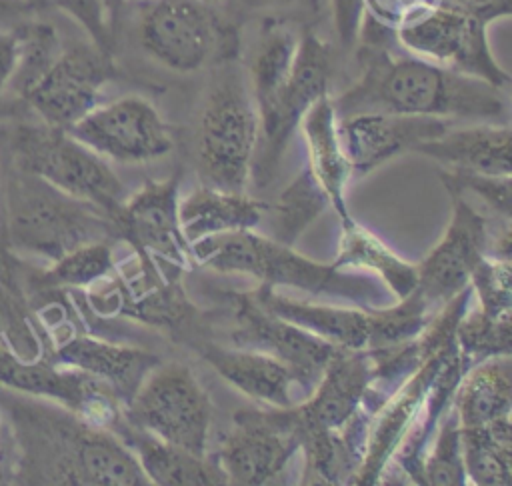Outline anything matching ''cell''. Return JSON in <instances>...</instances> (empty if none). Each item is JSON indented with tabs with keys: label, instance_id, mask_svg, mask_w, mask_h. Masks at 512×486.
<instances>
[{
	"label": "cell",
	"instance_id": "6da1fadb",
	"mask_svg": "<svg viewBox=\"0 0 512 486\" xmlns=\"http://www.w3.org/2000/svg\"><path fill=\"white\" fill-rule=\"evenodd\" d=\"M356 60L360 74L332 106L338 118L394 112L436 118L506 122L502 88L402 50L394 28L364 14Z\"/></svg>",
	"mask_w": 512,
	"mask_h": 486
},
{
	"label": "cell",
	"instance_id": "7a4b0ae2",
	"mask_svg": "<svg viewBox=\"0 0 512 486\" xmlns=\"http://www.w3.org/2000/svg\"><path fill=\"white\" fill-rule=\"evenodd\" d=\"M12 438L24 476L44 484L148 486L130 448L110 430L82 422L66 408L16 406Z\"/></svg>",
	"mask_w": 512,
	"mask_h": 486
},
{
	"label": "cell",
	"instance_id": "3957f363",
	"mask_svg": "<svg viewBox=\"0 0 512 486\" xmlns=\"http://www.w3.org/2000/svg\"><path fill=\"white\" fill-rule=\"evenodd\" d=\"M194 264L216 272H240L266 286H290L310 294L348 298L362 308L384 304V292L368 276L348 274L332 262H316L290 244L254 230H236L192 242Z\"/></svg>",
	"mask_w": 512,
	"mask_h": 486
},
{
	"label": "cell",
	"instance_id": "277c9868",
	"mask_svg": "<svg viewBox=\"0 0 512 486\" xmlns=\"http://www.w3.org/2000/svg\"><path fill=\"white\" fill-rule=\"evenodd\" d=\"M6 238L18 252L50 262L88 242H116L114 220L46 180L16 168L4 194Z\"/></svg>",
	"mask_w": 512,
	"mask_h": 486
},
{
	"label": "cell",
	"instance_id": "5b68a950",
	"mask_svg": "<svg viewBox=\"0 0 512 486\" xmlns=\"http://www.w3.org/2000/svg\"><path fill=\"white\" fill-rule=\"evenodd\" d=\"M258 142V116L244 74L226 64L214 76L198 120L196 170L204 184L246 192Z\"/></svg>",
	"mask_w": 512,
	"mask_h": 486
},
{
	"label": "cell",
	"instance_id": "8992f818",
	"mask_svg": "<svg viewBox=\"0 0 512 486\" xmlns=\"http://www.w3.org/2000/svg\"><path fill=\"white\" fill-rule=\"evenodd\" d=\"M8 146L14 166L54 188L94 204L110 218L124 202V184L102 156L78 142L68 130L50 124H18Z\"/></svg>",
	"mask_w": 512,
	"mask_h": 486
},
{
	"label": "cell",
	"instance_id": "52a82bcc",
	"mask_svg": "<svg viewBox=\"0 0 512 486\" xmlns=\"http://www.w3.org/2000/svg\"><path fill=\"white\" fill-rule=\"evenodd\" d=\"M138 40L164 68L196 72L210 62L234 56L236 34L212 0H142Z\"/></svg>",
	"mask_w": 512,
	"mask_h": 486
},
{
	"label": "cell",
	"instance_id": "ba28073f",
	"mask_svg": "<svg viewBox=\"0 0 512 486\" xmlns=\"http://www.w3.org/2000/svg\"><path fill=\"white\" fill-rule=\"evenodd\" d=\"M490 24L478 14L438 0L398 24L394 34L402 50L504 90L510 74L490 50L486 34Z\"/></svg>",
	"mask_w": 512,
	"mask_h": 486
},
{
	"label": "cell",
	"instance_id": "9c48e42d",
	"mask_svg": "<svg viewBox=\"0 0 512 486\" xmlns=\"http://www.w3.org/2000/svg\"><path fill=\"white\" fill-rule=\"evenodd\" d=\"M124 416L170 444L208 454L212 402L194 372L180 362H160L124 406Z\"/></svg>",
	"mask_w": 512,
	"mask_h": 486
},
{
	"label": "cell",
	"instance_id": "30bf717a",
	"mask_svg": "<svg viewBox=\"0 0 512 486\" xmlns=\"http://www.w3.org/2000/svg\"><path fill=\"white\" fill-rule=\"evenodd\" d=\"M132 254V262L90 286V308L100 316H128L156 328L182 330L196 318L180 282L182 274L170 272L148 254Z\"/></svg>",
	"mask_w": 512,
	"mask_h": 486
},
{
	"label": "cell",
	"instance_id": "8fae6325",
	"mask_svg": "<svg viewBox=\"0 0 512 486\" xmlns=\"http://www.w3.org/2000/svg\"><path fill=\"white\" fill-rule=\"evenodd\" d=\"M330 76L332 48L312 32L302 34L292 72L278 100L268 114L258 118V142L250 172L256 186H266L276 176L300 120L316 100L328 94Z\"/></svg>",
	"mask_w": 512,
	"mask_h": 486
},
{
	"label": "cell",
	"instance_id": "7c38bea8",
	"mask_svg": "<svg viewBox=\"0 0 512 486\" xmlns=\"http://www.w3.org/2000/svg\"><path fill=\"white\" fill-rule=\"evenodd\" d=\"M292 406L240 408L234 412L232 428L214 454L228 484L262 486L284 472L300 450Z\"/></svg>",
	"mask_w": 512,
	"mask_h": 486
},
{
	"label": "cell",
	"instance_id": "4fadbf2b",
	"mask_svg": "<svg viewBox=\"0 0 512 486\" xmlns=\"http://www.w3.org/2000/svg\"><path fill=\"white\" fill-rule=\"evenodd\" d=\"M0 384L24 396L56 402L94 428L112 432L124 418V404L106 382L44 356L20 360L0 348Z\"/></svg>",
	"mask_w": 512,
	"mask_h": 486
},
{
	"label": "cell",
	"instance_id": "5bb4252c",
	"mask_svg": "<svg viewBox=\"0 0 512 486\" xmlns=\"http://www.w3.org/2000/svg\"><path fill=\"white\" fill-rule=\"evenodd\" d=\"M68 132L102 158L122 164H142L166 156L174 136L152 102L126 94L96 104Z\"/></svg>",
	"mask_w": 512,
	"mask_h": 486
},
{
	"label": "cell",
	"instance_id": "9a60e30c",
	"mask_svg": "<svg viewBox=\"0 0 512 486\" xmlns=\"http://www.w3.org/2000/svg\"><path fill=\"white\" fill-rule=\"evenodd\" d=\"M232 316L234 346L266 352L284 362L308 394L320 380L336 346L264 308L254 292H224Z\"/></svg>",
	"mask_w": 512,
	"mask_h": 486
},
{
	"label": "cell",
	"instance_id": "2e32d148",
	"mask_svg": "<svg viewBox=\"0 0 512 486\" xmlns=\"http://www.w3.org/2000/svg\"><path fill=\"white\" fill-rule=\"evenodd\" d=\"M114 76L112 54L94 42H78L62 48L24 100L44 124L68 130L98 104L102 88Z\"/></svg>",
	"mask_w": 512,
	"mask_h": 486
},
{
	"label": "cell",
	"instance_id": "e0dca14e",
	"mask_svg": "<svg viewBox=\"0 0 512 486\" xmlns=\"http://www.w3.org/2000/svg\"><path fill=\"white\" fill-rule=\"evenodd\" d=\"M182 170L164 180H146L116 212L118 238L132 252L152 256L160 266L184 272L194 264L192 244L184 238L178 220V190Z\"/></svg>",
	"mask_w": 512,
	"mask_h": 486
},
{
	"label": "cell",
	"instance_id": "ac0fdd59",
	"mask_svg": "<svg viewBox=\"0 0 512 486\" xmlns=\"http://www.w3.org/2000/svg\"><path fill=\"white\" fill-rule=\"evenodd\" d=\"M448 194L452 200L448 228L428 256L416 264V290L432 312L470 286V276L486 256L488 242V220L484 214L474 210L464 194Z\"/></svg>",
	"mask_w": 512,
	"mask_h": 486
},
{
	"label": "cell",
	"instance_id": "d6986e66",
	"mask_svg": "<svg viewBox=\"0 0 512 486\" xmlns=\"http://www.w3.org/2000/svg\"><path fill=\"white\" fill-rule=\"evenodd\" d=\"M454 120L394 112H356L338 118V136L352 174H366L394 156L444 134Z\"/></svg>",
	"mask_w": 512,
	"mask_h": 486
},
{
	"label": "cell",
	"instance_id": "ffe728a7",
	"mask_svg": "<svg viewBox=\"0 0 512 486\" xmlns=\"http://www.w3.org/2000/svg\"><path fill=\"white\" fill-rule=\"evenodd\" d=\"M368 350L336 348L320 380L302 404H294L296 430L338 432L366 408L364 400L374 380Z\"/></svg>",
	"mask_w": 512,
	"mask_h": 486
},
{
	"label": "cell",
	"instance_id": "44dd1931",
	"mask_svg": "<svg viewBox=\"0 0 512 486\" xmlns=\"http://www.w3.org/2000/svg\"><path fill=\"white\" fill-rule=\"evenodd\" d=\"M52 360L84 370L106 382L126 406L144 378L162 362L158 354L102 340L92 334H68L52 348Z\"/></svg>",
	"mask_w": 512,
	"mask_h": 486
},
{
	"label": "cell",
	"instance_id": "7402d4cb",
	"mask_svg": "<svg viewBox=\"0 0 512 486\" xmlns=\"http://www.w3.org/2000/svg\"><path fill=\"white\" fill-rule=\"evenodd\" d=\"M136 456L142 472L156 486H220L228 484L214 454H194L170 444L126 420L112 430Z\"/></svg>",
	"mask_w": 512,
	"mask_h": 486
},
{
	"label": "cell",
	"instance_id": "603a6c76",
	"mask_svg": "<svg viewBox=\"0 0 512 486\" xmlns=\"http://www.w3.org/2000/svg\"><path fill=\"white\" fill-rule=\"evenodd\" d=\"M194 348L218 376L242 394L274 408H288L294 404V374L278 358L252 348H224L210 340L194 342Z\"/></svg>",
	"mask_w": 512,
	"mask_h": 486
},
{
	"label": "cell",
	"instance_id": "cb8c5ba5",
	"mask_svg": "<svg viewBox=\"0 0 512 486\" xmlns=\"http://www.w3.org/2000/svg\"><path fill=\"white\" fill-rule=\"evenodd\" d=\"M510 126L508 122H482L448 128L438 138L422 142L420 152L446 168H462L494 176H510Z\"/></svg>",
	"mask_w": 512,
	"mask_h": 486
},
{
	"label": "cell",
	"instance_id": "d4e9b609",
	"mask_svg": "<svg viewBox=\"0 0 512 486\" xmlns=\"http://www.w3.org/2000/svg\"><path fill=\"white\" fill-rule=\"evenodd\" d=\"M298 128H302L306 140V168L328 196V202L340 216L342 224L350 222L352 216L346 206L344 190L348 178L352 176V170L340 144L338 116L334 112L330 94L322 96L310 106Z\"/></svg>",
	"mask_w": 512,
	"mask_h": 486
},
{
	"label": "cell",
	"instance_id": "484cf974",
	"mask_svg": "<svg viewBox=\"0 0 512 486\" xmlns=\"http://www.w3.org/2000/svg\"><path fill=\"white\" fill-rule=\"evenodd\" d=\"M266 208V202L246 192L202 184L178 200V220L184 238L192 244L214 234L254 230L262 222Z\"/></svg>",
	"mask_w": 512,
	"mask_h": 486
},
{
	"label": "cell",
	"instance_id": "4316f807",
	"mask_svg": "<svg viewBox=\"0 0 512 486\" xmlns=\"http://www.w3.org/2000/svg\"><path fill=\"white\" fill-rule=\"evenodd\" d=\"M256 300L280 318L312 332L314 336L344 350H366L370 334L368 308H342L330 304H308L274 292L272 286L260 284L252 290Z\"/></svg>",
	"mask_w": 512,
	"mask_h": 486
},
{
	"label": "cell",
	"instance_id": "83f0119b",
	"mask_svg": "<svg viewBox=\"0 0 512 486\" xmlns=\"http://www.w3.org/2000/svg\"><path fill=\"white\" fill-rule=\"evenodd\" d=\"M510 356H494L466 368L460 376L452 408L460 426H480L512 412V370Z\"/></svg>",
	"mask_w": 512,
	"mask_h": 486
},
{
	"label": "cell",
	"instance_id": "f1b7e54d",
	"mask_svg": "<svg viewBox=\"0 0 512 486\" xmlns=\"http://www.w3.org/2000/svg\"><path fill=\"white\" fill-rule=\"evenodd\" d=\"M332 264L336 268H362L376 272L396 298L408 296L418 284L416 264L400 258V254H396L374 232L354 222V218L342 224L340 252Z\"/></svg>",
	"mask_w": 512,
	"mask_h": 486
},
{
	"label": "cell",
	"instance_id": "f546056e",
	"mask_svg": "<svg viewBox=\"0 0 512 486\" xmlns=\"http://www.w3.org/2000/svg\"><path fill=\"white\" fill-rule=\"evenodd\" d=\"M298 40L300 36L282 22H270L262 28L248 66V90L258 118L268 114L278 100L292 72Z\"/></svg>",
	"mask_w": 512,
	"mask_h": 486
},
{
	"label": "cell",
	"instance_id": "4dcf8cb0",
	"mask_svg": "<svg viewBox=\"0 0 512 486\" xmlns=\"http://www.w3.org/2000/svg\"><path fill=\"white\" fill-rule=\"evenodd\" d=\"M466 478L480 486H508L512 478V422L500 418L480 426H460Z\"/></svg>",
	"mask_w": 512,
	"mask_h": 486
},
{
	"label": "cell",
	"instance_id": "1f68e13d",
	"mask_svg": "<svg viewBox=\"0 0 512 486\" xmlns=\"http://www.w3.org/2000/svg\"><path fill=\"white\" fill-rule=\"evenodd\" d=\"M328 206V196L304 166L268 206L272 210V238L292 246Z\"/></svg>",
	"mask_w": 512,
	"mask_h": 486
},
{
	"label": "cell",
	"instance_id": "d6a6232c",
	"mask_svg": "<svg viewBox=\"0 0 512 486\" xmlns=\"http://www.w3.org/2000/svg\"><path fill=\"white\" fill-rule=\"evenodd\" d=\"M12 30L16 36V58L8 88L24 98L42 78V74L52 66L64 46L54 26L48 22L32 20L30 16L16 24Z\"/></svg>",
	"mask_w": 512,
	"mask_h": 486
},
{
	"label": "cell",
	"instance_id": "836d02e7",
	"mask_svg": "<svg viewBox=\"0 0 512 486\" xmlns=\"http://www.w3.org/2000/svg\"><path fill=\"white\" fill-rule=\"evenodd\" d=\"M370 334L366 350H380L406 344L422 334L434 312L414 288L408 296L398 298L396 304L384 308H368Z\"/></svg>",
	"mask_w": 512,
	"mask_h": 486
},
{
	"label": "cell",
	"instance_id": "e575fe53",
	"mask_svg": "<svg viewBox=\"0 0 512 486\" xmlns=\"http://www.w3.org/2000/svg\"><path fill=\"white\" fill-rule=\"evenodd\" d=\"M434 442L430 450H424L416 482L430 486H458L466 484V472L462 462L460 424L452 404L444 410L436 426Z\"/></svg>",
	"mask_w": 512,
	"mask_h": 486
},
{
	"label": "cell",
	"instance_id": "d590c367",
	"mask_svg": "<svg viewBox=\"0 0 512 486\" xmlns=\"http://www.w3.org/2000/svg\"><path fill=\"white\" fill-rule=\"evenodd\" d=\"M114 268L112 242H88L56 258L40 282L46 288H90Z\"/></svg>",
	"mask_w": 512,
	"mask_h": 486
},
{
	"label": "cell",
	"instance_id": "8d00e7d4",
	"mask_svg": "<svg viewBox=\"0 0 512 486\" xmlns=\"http://www.w3.org/2000/svg\"><path fill=\"white\" fill-rule=\"evenodd\" d=\"M454 340L460 354L470 362V366L486 358L510 356L512 314L490 316L482 310H466L456 324Z\"/></svg>",
	"mask_w": 512,
	"mask_h": 486
},
{
	"label": "cell",
	"instance_id": "74e56055",
	"mask_svg": "<svg viewBox=\"0 0 512 486\" xmlns=\"http://www.w3.org/2000/svg\"><path fill=\"white\" fill-rule=\"evenodd\" d=\"M0 348L20 360L44 356L42 338L32 324L22 296L0 276Z\"/></svg>",
	"mask_w": 512,
	"mask_h": 486
},
{
	"label": "cell",
	"instance_id": "f35d334b",
	"mask_svg": "<svg viewBox=\"0 0 512 486\" xmlns=\"http://www.w3.org/2000/svg\"><path fill=\"white\" fill-rule=\"evenodd\" d=\"M470 288L476 292L480 308L490 316L512 314V264L484 256L470 276Z\"/></svg>",
	"mask_w": 512,
	"mask_h": 486
},
{
	"label": "cell",
	"instance_id": "ab89813d",
	"mask_svg": "<svg viewBox=\"0 0 512 486\" xmlns=\"http://www.w3.org/2000/svg\"><path fill=\"white\" fill-rule=\"evenodd\" d=\"M438 176L446 192H472L480 196L484 204L496 212V216H502V220H510V176H494L462 168H442Z\"/></svg>",
	"mask_w": 512,
	"mask_h": 486
},
{
	"label": "cell",
	"instance_id": "60d3db41",
	"mask_svg": "<svg viewBox=\"0 0 512 486\" xmlns=\"http://www.w3.org/2000/svg\"><path fill=\"white\" fill-rule=\"evenodd\" d=\"M52 6L74 18L100 50L112 54L114 32L106 20L100 0H50Z\"/></svg>",
	"mask_w": 512,
	"mask_h": 486
},
{
	"label": "cell",
	"instance_id": "b9f144b4",
	"mask_svg": "<svg viewBox=\"0 0 512 486\" xmlns=\"http://www.w3.org/2000/svg\"><path fill=\"white\" fill-rule=\"evenodd\" d=\"M438 0H364V14L396 28L416 12L430 8Z\"/></svg>",
	"mask_w": 512,
	"mask_h": 486
},
{
	"label": "cell",
	"instance_id": "7bdbcfd3",
	"mask_svg": "<svg viewBox=\"0 0 512 486\" xmlns=\"http://www.w3.org/2000/svg\"><path fill=\"white\" fill-rule=\"evenodd\" d=\"M334 28L344 48L356 46L360 24L364 18V0H330Z\"/></svg>",
	"mask_w": 512,
	"mask_h": 486
},
{
	"label": "cell",
	"instance_id": "ee69618b",
	"mask_svg": "<svg viewBox=\"0 0 512 486\" xmlns=\"http://www.w3.org/2000/svg\"><path fill=\"white\" fill-rule=\"evenodd\" d=\"M440 2H446V4H452L466 12L478 14L482 18H486L488 22L506 18V16H510V10H512V0H440Z\"/></svg>",
	"mask_w": 512,
	"mask_h": 486
},
{
	"label": "cell",
	"instance_id": "f6af8a7d",
	"mask_svg": "<svg viewBox=\"0 0 512 486\" xmlns=\"http://www.w3.org/2000/svg\"><path fill=\"white\" fill-rule=\"evenodd\" d=\"M16 58V36L12 28H0V92L8 88Z\"/></svg>",
	"mask_w": 512,
	"mask_h": 486
},
{
	"label": "cell",
	"instance_id": "bcb514c9",
	"mask_svg": "<svg viewBox=\"0 0 512 486\" xmlns=\"http://www.w3.org/2000/svg\"><path fill=\"white\" fill-rule=\"evenodd\" d=\"M30 14H34V10L24 0H0V28H14Z\"/></svg>",
	"mask_w": 512,
	"mask_h": 486
},
{
	"label": "cell",
	"instance_id": "7dc6e473",
	"mask_svg": "<svg viewBox=\"0 0 512 486\" xmlns=\"http://www.w3.org/2000/svg\"><path fill=\"white\" fill-rule=\"evenodd\" d=\"M6 470H10V448H8L6 426L0 418V482L6 480Z\"/></svg>",
	"mask_w": 512,
	"mask_h": 486
},
{
	"label": "cell",
	"instance_id": "c3c4849f",
	"mask_svg": "<svg viewBox=\"0 0 512 486\" xmlns=\"http://www.w3.org/2000/svg\"><path fill=\"white\" fill-rule=\"evenodd\" d=\"M100 2H102L106 20H108V24H110V28H112V32H114V26H116V22H118V18H120V12L124 10V6H126L128 0H100Z\"/></svg>",
	"mask_w": 512,
	"mask_h": 486
},
{
	"label": "cell",
	"instance_id": "681fc988",
	"mask_svg": "<svg viewBox=\"0 0 512 486\" xmlns=\"http://www.w3.org/2000/svg\"><path fill=\"white\" fill-rule=\"evenodd\" d=\"M240 2H244L250 8H286L302 0H240Z\"/></svg>",
	"mask_w": 512,
	"mask_h": 486
},
{
	"label": "cell",
	"instance_id": "f907efd6",
	"mask_svg": "<svg viewBox=\"0 0 512 486\" xmlns=\"http://www.w3.org/2000/svg\"><path fill=\"white\" fill-rule=\"evenodd\" d=\"M34 12L36 10H44V8H48V6H52V2L50 0H24Z\"/></svg>",
	"mask_w": 512,
	"mask_h": 486
},
{
	"label": "cell",
	"instance_id": "816d5d0a",
	"mask_svg": "<svg viewBox=\"0 0 512 486\" xmlns=\"http://www.w3.org/2000/svg\"><path fill=\"white\" fill-rule=\"evenodd\" d=\"M0 202H2V176H0Z\"/></svg>",
	"mask_w": 512,
	"mask_h": 486
},
{
	"label": "cell",
	"instance_id": "f5cc1de1",
	"mask_svg": "<svg viewBox=\"0 0 512 486\" xmlns=\"http://www.w3.org/2000/svg\"><path fill=\"white\" fill-rule=\"evenodd\" d=\"M212 2H216V0H212Z\"/></svg>",
	"mask_w": 512,
	"mask_h": 486
}]
</instances>
